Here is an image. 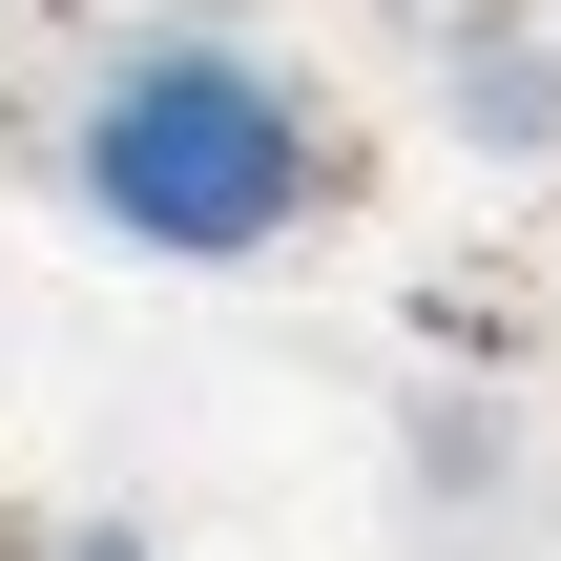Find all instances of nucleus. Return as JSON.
<instances>
[{
    "label": "nucleus",
    "instance_id": "f257e3e1",
    "mask_svg": "<svg viewBox=\"0 0 561 561\" xmlns=\"http://www.w3.org/2000/svg\"><path fill=\"white\" fill-rule=\"evenodd\" d=\"M62 208L146 271H250L333 208V104L250 21H125L62 104Z\"/></svg>",
    "mask_w": 561,
    "mask_h": 561
},
{
    "label": "nucleus",
    "instance_id": "f03ea898",
    "mask_svg": "<svg viewBox=\"0 0 561 561\" xmlns=\"http://www.w3.org/2000/svg\"><path fill=\"white\" fill-rule=\"evenodd\" d=\"M42 561H167V541H146V520H62Z\"/></svg>",
    "mask_w": 561,
    "mask_h": 561
}]
</instances>
